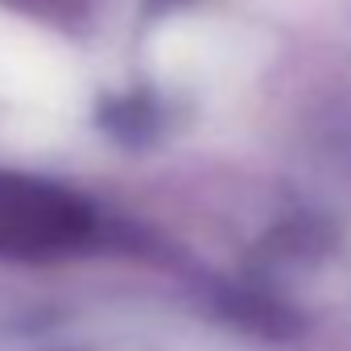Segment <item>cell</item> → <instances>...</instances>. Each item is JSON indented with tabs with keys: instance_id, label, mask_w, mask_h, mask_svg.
Listing matches in <instances>:
<instances>
[{
	"instance_id": "1",
	"label": "cell",
	"mask_w": 351,
	"mask_h": 351,
	"mask_svg": "<svg viewBox=\"0 0 351 351\" xmlns=\"http://www.w3.org/2000/svg\"><path fill=\"white\" fill-rule=\"evenodd\" d=\"M83 75L62 42L21 17L0 13V99L17 116L54 120L79 104Z\"/></svg>"
},
{
	"instance_id": "2",
	"label": "cell",
	"mask_w": 351,
	"mask_h": 351,
	"mask_svg": "<svg viewBox=\"0 0 351 351\" xmlns=\"http://www.w3.org/2000/svg\"><path fill=\"white\" fill-rule=\"evenodd\" d=\"M153 66L165 75V79H178V83H199V79H211L219 75L236 54V42L211 25V21H173L165 25L157 38H153Z\"/></svg>"
}]
</instances>
